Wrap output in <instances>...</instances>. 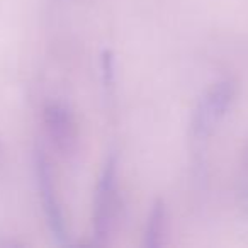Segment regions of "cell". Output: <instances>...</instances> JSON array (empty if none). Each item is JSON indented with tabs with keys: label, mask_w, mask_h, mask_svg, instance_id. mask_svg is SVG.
I'll use <instances>...</instances> for the list:
<instances>
[{
	"label": "cell",
	"mask_w": 248,
	"mask_h": 248,
	"mask_svg": "<svg viewBox=\"0 0 248 248\" xmlns=\"http://www.w3.org/2000/svg\"><path fill=\"white\" fill-rule=\"evenodd\" d=\"M93 211V233L99 241L106 240L117 213V160L109 156L102 169L95 192Z\"/></svg>",
	"instance_id": "2"
},
{
	"label": "cell",
	"mask_w": 248,
	"mask_h": 248,
	"mask_svg": "<svg viewBox=\"0 0 248 248\" xmlns=\"http://www.w3.org/2000/svg\"><path fill=\"white\" fill-rule=\"evenodd\" d=\"M228 100H230V93L223 85L216 87L207 93L206 99L201 102L194 119V131L197 136H204L216 124V121L226 109Z\"/></svg>",
	"instance_id": "4"
},
{
	"label": "cell",
	"mask_w": 248,
	"mask_h": 248,
	"mask_svg": "<svg viewBox=\"0 0 248 248\" xmlns=\"http://www.w3.org/2000/svg\"><path fill=\"white\" fill-rule=\"evenodd\" d=\"M163 228H165V204H163L162 199H158L153 204L148 219H146L145 241H143V245L146 248L160 247L163 236Z\"/></svg>",
	"instance_id": "5"
},
{
	"label": "cell",
	"mask_w": 248,
	"mask_h": 248,
	"mask_svg": "<svg viewBox=\"0 0 248 248\" xmlns=\"http://www.w3.org/2000/svg\"><path fill=\"white\" fill-rule=\"evenodd\" d=\"M34 170H36V182H38L39 197H41V204H43V213H45L46 223H48V228L51 231V236L60 245H65L68 241L65 216H63L62 204H60L58 194H56L51 167H49L48 158H46L41 150L36 152Z\"/></svg>",
	"instance_id": "1"
},
{
	"label": "cell",
	"mask_w": 248,
	"mask_h": 248,
	"mask_svg": "<svg viewBox=\"0 0 248 248\" xmlns=\"http://www.w3.org/2000/svg\"><path fill=\"white\" fill-rule=\"evenodd\" d=\"M102 72H104V83L106 87H114V56L110 51H104L102 55Z\"/></svg>",
	"instance_id": "6"
},
{
	"label": "cell",
	"mask_w": 248,
	"mask_h": 248,
	"mask_svg": "<svg viewBox=\"0 0 248 248\" xmlns=\"http://www.w3.org/2000/svg\"><path fill=\"white\" fill-rule=\"evenodd\" d=\"M45 124L56 148L63 153L72 152L77 143V126L72 112L62 104L51 102L45 107Z\"/></svg>",
	"instance_id": "3"
}]
</instances>
